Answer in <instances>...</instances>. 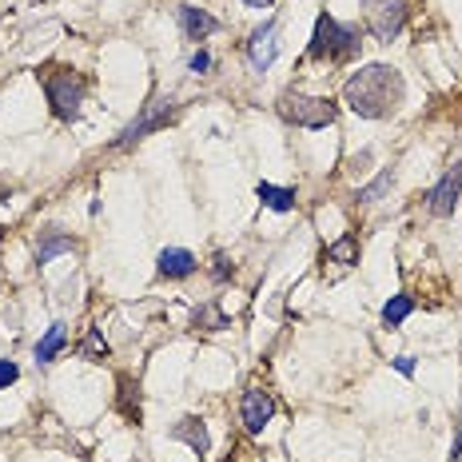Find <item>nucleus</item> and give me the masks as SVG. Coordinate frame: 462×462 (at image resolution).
I'll list each match as a JSON object with an SVG mask.
<instances>
[{
	"label": "nucleus",
	"instance_id": "10",
	"mask_svg": "<svg viewBox=\"0 0 462 462\" xmlns=\"http://www.w3.org/2000/svg\"><path fill=\"white\" fill-rule=\"evenodd\" d=\"M171 439L184 442L191 455H208V450H211V435H208L204 419H196V415H184V419H180L176 427H171Z\"/></svg>",
	"mask_w": 462,
	"mask_h": 462
},
{
	"label": "nucleus",
	"instance_id": "2",
	"mask_svg": "<svg viewBox=\"0 0 462 462\" xmlns=\"http://www.w3.org/2000/svg\"><path fill=\"white\" fill-rule=\"evenodd\" d=\"M41 80H44V96H48L52 116L56 120H64V124H72L76 116H80L84 96H88V80H84L80 72H72V69H44Z\"/></svg>",
	"mask_w": 462,
	"mask_h": 462
},
{
	"label": "nucleus",
	"instance_id": "23",
	"mask_svg": "<svg viewBox=\"0 0 462 462\" xmlns=\"http://www.w3.org/2000/svg\"><path fill=\"white\" fill-rule=\"evenodd\" d=\"M21 379V367H16L13 359H0V387H8V383Z\"/></svg>",
	"mask_w": 462,
	"mask_h": 462
},
{
	"label": "nucleus",
	"instance_id": "16",
	"mask_svg": "<svg viewBox=\"0 0 462 462\" xmlns=\"http://www.w3.org/2000/svg\"><path fill=\"white\" fill-rule=\"evenodd\" d=\"M116 407H120V415L128 422H140V387L128 379V374L120 379V402H116Z\"/></svg>",
	"mask_w": 462,
	"mask_h": 462
},
{
	"label": "nucleus",
	"instance_id": "7",
	"mask_svg": "<svg viewBox=\"0 0 462 462\" xmlns=\"http://www.w3.org/2000/svg\"><path fill=\"white\" fill-rule=\"evenodd\" d=\"M275 415V399H272V391H263V387H252V391H244V402H239V419H244V427H247V435H259V430L272 422Z\"/></svg>",
	"mask_w": 462,
	"mask_h": 462
},
{
	"label": "nucleus",
	"instance_id": "20",
	"mask_svg": "<svg viewBox=\"0 0 462 462\" xmlns=\"http://www.w3.org/2000/svg\"><path fill=\"white\" fill-rule=\"evenodd\" d=\"M391 171H383V176L379 180H374V184H367V188H359V191H355V199H359V204H374V199H379L383 196V191H387L391 188Z\"/></svg>",
	"mask_w": 462,
	"mask_h": 462
},
{
	"label": "nucleus",
	"instance_id": "21",
	"mask_svg": "<svg viewBox=\"0 0 462 462\" xmlns=\"http://www.w3.org/2000/svg\"><path fill=\"white\" fill-rule=\"evenodd\" d=\"M80 355H88L92 363L108 359V343H104V335H100V331H88V339L80 343Z\"/></svg>",
	"mask_w": 462,
	"mask_h": 462
},
{
	"label": "nucleus",
	"instance_id": "13",
	"mask_svg": "<svg viewBox=\"0 0 462 462\" xmlns=\"http://www.w3.org/2000/svg\"><path fill=\"white\" fill-rule=\"evenodd\" d=\"M69 252H76V239L72 236H60V231H44V239L36 244V263H52L56 255H69Z\"/></svg>",
	"mask_w": 462,
	"mask_h": 462
},
{
	"label": "nucleus",
	"instance_id": "3",
	"mask_svg": "<svg viewBox=\"0 0 462 462\" xmlns=\"http://www.w3.org/2000/svg\"><path fill=\"white\" fill-rule=\"evenodd\" d=\"M359 52V32L351 24H339L331 13H323L315 21V36H311V48L307 56L311 60H327V64H339V60H351Z\"/></svg>",
	"mask_w": 462,
	"mask_h": 462
},
{
	"label": "nucleus",
	"instance_id": "17",
	"mask_svg": "<svg viewBox=\"0 0 462 462\" xmlns=\"http://www.w3.org/2000/svg\"><path fill=\"white\" fill-rule=\"evenodd\" d=\"M411 311H415V300H411V295H394V300L383 307V323H387V327H399Z\"/></svg>",
	"mask_w": 462,
	"mask_h": 462
},
{
	"label": "nucleus",
	"instance_id": "4",
	"mask_svg": "<svg viewBox=\"0 0 462 462\" xmlns=\"http://www.w3.org/2000/svg\"><path fill=\"white\" fill-rule=\"evenodd\" d=\"M279 116L295 128H331L335 116H339V104L327 100V96H303V92H283L279 96Z\"/></svg>",
	"mask_w": 462,
	"mask_h": 462
},
{
	"label": "nucleus",
	"instance_id": "18",
	"mask_svg": "<svg viewBox=\"0 0 462 462\" xmlns=\"http://www.w3.org/2000/svg\"><path fill=\"white\" fill-rule=\"evenodd\" d=\"M191 319H196V327H204V331H224V327H231L227 315L219 311V307H199Z\"/></svg>",
	"mask_w": 462,
	"mask_h": 462
},
{
	"label": "nucleus",
	"instance_id": "19",
	"mask_svg": "<svg viewBox=\"0 0 462 462\" xmlns=\"http://www.w3.org/2000/svg\"><path fill=\"white\" fill-rule=\"evenodd\" d=\"M355 255H359V247H355V236H346L335 247H327V259H331V263H355Z\"/></svg>",
	"mask_w": 462,
	"mask_h": 462
},
{
	"label": "nucleus",
	"instance_id": "6",
	"mask_svg": "<svg viewBox=\"0 0 462 462\" xmlns=\"http://www.w3.org/2000/svg\"><path fill=\"white\" fill-rule=\"evenodd\" d=\"M171 116H176V100H152L148 108L140 112V120H132L128 128L120 132V140H116L112 148H132V143H136V140H143V136H148V132L163 128V124H168Z\"/></svg>",
	"mask_w": 462,
	"mask_h": 462
},
{
	"label": "nucleus",
	"instance_id": "11",
	"mask_svg": "<svg viewBox=\"0 0 462 462\" xmlns=\"http://www.w3.org/2000/svg\"><path fill=\"white\" fill-rule=\"evenodd\" d=\"M196 255L188 252V247H163L160 259H156V272L163 279H188V275H196Z\"/></svg>",
	"mask_w": 462,
	"mask_h": 462
},
{
	"label": "nucleus",
	"instance_id": "25",
	"mask_svg": "<svg viewBox=\"0 0 462 462\" xmlns=\"http://www.w3.org/2000/svg\"><path fill=\"white\" fill-rule=\"evenodd\" d=\"M394 371H399V374H415V359H407V355H402V359H394Z\"/></svg>",
	"mask_w": 462,
	"mask_h": 462
},
{
	"label": "nucleus",
	"instance_id": "15",
	"mask_svg": "<svg viewBox=\"0 0 462 462\" xmlns=\"http://www.w3.org/2000/svg\"><path fill=\"white\" fill-rule=\"evenodd\" d=\"M255 196H259V199H263V204H267V208H272V211H291V208H295V191H291V188L259 184V188H255Z\"/></svg>",
	"mask_w": 462,
	"mask_h": 462
},
{
	"label": "nucleus",
	"instance_id": "24",
	"mask_svg": "<svg viewBox=\"0 0 462 462\" xmlns=\"http://www.w3.org/2000/svg\"><path fill=\"white\" fill-rule=\"evenodd\" d=\"M211 69V56L208 52H196L191 56V72H208Z\"/></svg>",
	"mask_w": 462,
	"mask_h": 462
},
{
	"label": "nucleus",
	"instance_id": "8",
	"mask_svg": "<svg viewBox=\"0 0 462 462\" xmlns=\"http://www.w3.org/2000/svg\"><path fill=\"white\" fill-rule=\"evenodd\" d=\"M458 196H462V160H458L455 168L447 171V176L439 180L435 188H430V196H427V208H430V216H439V219L455 216V204H458Z\"/></svg>",
	"mask_w": 462,
	"mask_h": 462
},
{
	"label": "nucleus",
	"instance_id": "14",
	"mask_svg": "<svg viewBox=\"0 0 462 462\" xmlns=\"http://www.w3.org/2000/svg\"><path fill=\"white\" fill-rule=\"evenodd\" d=\"M64 343H69V331H64V323H52L44 339L36 343V363H41V367H44V363H52L56 355L64 351Z\"/></svg>",
	"mask_w": 462,
	"mask_h": 462
},
{
	"label": "nucleus",
	"instance_id": "28",
	"mask_svg": "<svg viewBox=\"0 0 462 462\" xmlns=\"http://www.w3.org/2000/svg\"><path fill=\"white\" fill-rule=\"evenodd\" d=\"M8 196H13V191H8V188H0V204H5V199H8Z\"/></svg>",
	"mask_w": 462,
	"mask_h": 462
},
{
	"label": "nucleus",
	"instance_id": "27",
	"mask_svg": "<svg viewBox=\"0 0 462 462\" xmlns=\"http://www.w3.org/2000/svg\"><path fill=\"white\" fill-rule=\"evenodd\" d=\"M244 5H247V8H272L275 0H244Z\"/></svg>",
	"mask_w": 462,
	"mask_h": 462
},
{
	"label": "nucleus",
	"instance_id": "12",
	"mask_svg": "<svg viewBox=\"0 0 462 462\" xmlns=\"http://www.w3.org/2000/svg\"><path fill=\"white\" fill-rule=\"evenodd\" d=\"M180 28H184L188 41H208V36L219 28V21L196 5H180Z\"/></svg>",
	"mask_w": 462,
	"mask_h": 462
},
{
	"label": "nucleus",
	"instance_id": "5",
	"mask_svg": "<svg viewBox=\"0 0 462 462\" xmlns=\"http://www.w3.org/2000/svg\"><path fill=\"white\" fill-rule=\"evenodd\" d=\"M367 8V24L379 41H394L407 24V0H363Z\"/></svg>",
	"mask_w": 462,
	"mask_h": 462
},
{
	"label": "nucleus",
	"instance_id": "9",
	"mask_svg": "<svg viewBox=\"0 0 462 462\" xmlns=\"http://www.w3.org/2000/svg\"><path fill=\"white\" fill-rule=\"evenodd\" d=\"M275 21H263L252 32V41H247V56H252V69L255 72H267L275 64V56H279V41H275Z\"/></svg>",
	"mask_w": 462,
	"mask_h": 462
},
{
	"label": "nucleus",
	"instance_id": "26",
	"mask_svg": "<svg viewBox=\"0 0 462 462\" xmlns=\"http://www.w3.org/2000/svg\"><path fill=\"white\" fill-rule=\"evenodd\" d=\"M462 455V419H458V435H455V450H450V458Z\"/></svg>",
	"mask_w": 462,
	"mask_h": 462
},
{
	"label": "nucleus",
	"instance_id": "22",
	"mask_svg": "<svg viewBox=\"0 0 462 462\" xmlns=\"http://www.w3.org/2000/svg\"><path fill=\"white\" fill-rule=\"evenodd\" d=\"M211 263H216V267H211V275H216V283H227V279L236 275V263H231V259H227L224 252H216V259H211Z\"/></svg>",
	"mask_w": 462,
	"mask_h": 462
},
{
	"label": "nucleus",
	"instance_id": "1",
	"mask_svg": "<svg viewBox=\"0 0 462 462\" xmlns=\"http://www.w3.org/2000/svg\"><path fill=\"white\" fill-rule=\"evenodd\" d=\"M402 96H407V84L391 64H367L343 84V104L363 120H387L399 112Z\"/></svg>",
	"mask_w": 462,
	"mask_h": 462
}]
</instances>
